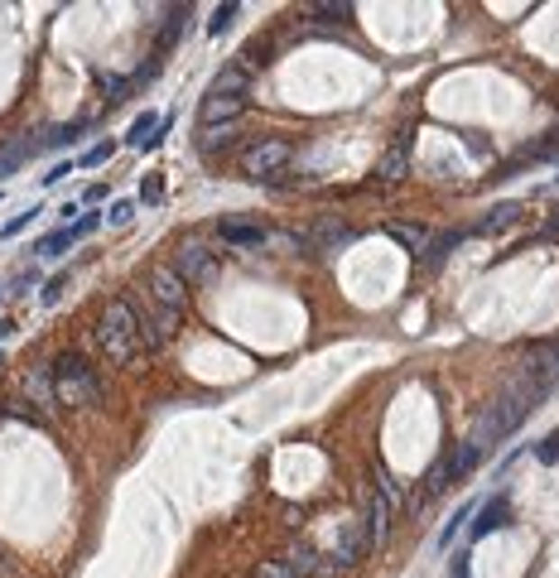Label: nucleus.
Wrapping results in <instances>:
<instances>
[{
	"mask_svg": "<svg viewBox=\"0 0 559 578\" xmlns=\"http://www.w3.org/2000/svg\"><path fill=\"white\" fill-rule=\"evenodd\" d=\"M521 217H526V207H521V203H497L492 213H487V217L478 222V227H472V236H501V232H511Z\"/></svg>",
	"mask_w": 559,
	"mask_h": 578,
	"instance_id": "16",
	"label": "nucleus"
},
{
	"mask_svg": "<svg viewBox=\"0 0 559 578\" xmlns=\"http://www.w3.org/2000/svg\"><path fill=\"white\" fill-rule=\"evenodd\" d=\"M256 578H299V573L289 569L285 559H261V569H256Z\"/></svg>",
	"mask_w": 559,
	"mask_h": 578,
	"instance_id": "33",
	"label": "nucleus"
},
{
	"mask_svg": "<svg viewBox=\"0 0 559 578\" xmlns=\"http://www.w3.org/2000/svg\"><path fill=\"white\" fill-rule=\"evenodd\" d=\"M501 526H511V501H507V491H497V497H487L478 501V520H472V535H492Z\"/></svg>",
	"mask_w": 559,
	"mask_h": 578,
	"instance_id": "14",
	"label": "nucleus"
},
{
	"mask_svg": "<svg viewBox=\"0 0 559 578\" xmlns=\"http://www.w3.org/2000/svg\"><path fill=\"white\" fill-rule=\"evenodd\" d=\"M236 135H242L236 125H213V131H198V135H193V150H198L203 164H222V160L236 150Z\"/></svg>",
	"mask_w": 559,
	"mask_h": 578,
	"instance_id": "11",
	"label": "nucleus"
},
{
	"mask_svg": "<svg viewBox=\"0 0 559 578\" xmlns=\"http://www.w3.org/2000/svg\"><path fill=\"white\" fill-rule=\"evenodd\" d=\"M554 135H559V131H554Z\"/></svg>",
	"mask_w": 559,
	"mask_h": 578,
	"instance_id": "45",
	"label": "nucleus"
},
{
	"mask_svg": "<svg viewBox=\"0 0 559 578\" xmlns=\"http://www.w3.org/2000/svg\"><path fill=\"white\" fill-rule=\"evenodd\" d=\"M39 213H44V203H34V207H24V213H20V217H10V222H5V227H0V242H10V236H20V232H24V227H30V222H34Z\"/></svg>",
	"mask_w": 559,
	"mask_h": 578,
	"instance_id": "29",
	"label": "nucleus"
},
{
	"mask_svg": "<svg viewBox=\"0 0 559 578\" xmlns=\"http://www.w3.org/2000/svg\"><path fill=\"white\" fill-rule=\"evenodd\" d=\"M135 217V198H121V203H111V213H106V222L111 227H125V222Z\"/></svg>",
	"mask_w": 559,
	"mask_h": 578,
	"instance_id": "34",
	"label": "nucleus"
},
{
	"mask_svg": "<svg viewBox=\"0 0 559 578\" xmlns=\"http://www.w3.org/2000/svg\"><path fill=\"white\" fill-rule=\"evenodd\" d=\"M217 242L222 246H236V251H246V246H265L270 242V232L261 227V222H217Z\"/></svg>",
	"mask_w": 559,
	"mask_h": 578,
	"instance_id": "13",
	"label": "nucleus"
},
{
	"mask_svg": "<svg viewBox=\"0 0 559 578\" xmlns=\"http://www.w3.org/2000/svg\"><path fill=\"white\" fill-rule=\"evenodd\" d=\"M39 154H44V135H15V140H5V145H0V183L5 179H15L24 164L30 160H39Z\"/></svg>",
	"mask_w": 559,
	"mask_h": 578,
	"instance_id": "9",
	"label": "nucleus"
},
{
	"mask_svg": "<svg viewBox=\"0 0 559 578\" xmlns=\"http://www.w3.org/2000/svg\"><path fill=\"white\" fill-rule=\"evenodd\" d=\"M96 227H102V213H82V217L73 222V227H68V236H73V246H78L82 236H92Z\"/></svg>",
	"mask_w": 559,
	"mask_h": 578,
	"instance_id": "31",
	"label": "nucleus"
},
{
	"mask_svg": "<svg viewBox=\"0 0 559 578\" xmlns=\"http://www.w3.org/2000/svg\"><path fill=\"white\" fill-rule=\"evenodd\" d=\"M82 131H92V116H73V121L53 125V131H44V150H63V145H73V140H82Z\"/></svg>",
	"mask_w": 559,
	"mask_h": 578,
	"instance_id": "22",
	"label": "nucleus"
},
{
	"mask_svg": "<svg viewBox=\"0 0 559 578\" xmlns=\"http://www.w3.org/2000/svg\"><path fill=\"white\" fill-rule=\"evenodd\" d=\"M73 169H78L73 160H59V164H49V174H39V179H44V188H53V183H63Z\"/></svg>",
	"mask_w": 559,
	"mask_h": 578,
	"instance_id": "36",
	"label": "nucleus"
},
{
	"mask_svg": "<svg viewBox=\"0 0 559 578\" xmlns=\"http://www.w3.org/2000/svg\"><path fill=\"white\" fill-rule=\"evenodd\" d=\"M140 203H150V207L164 203V179H160V174H150L145 183H140Z\"/></svg>",
	"mask_w": 559,
	"mask_h": 578,
	"instance_id": "32",
	"label": "nucleus"
},
{
	"mask_svg": "<svg viewBox=\"0 0 559 578\" xmlns=\"http://www.w3.org/2000/svg\"><path fill=\"white\" fill-rule=\"evenodd\" d=\"M309 15L324 24H353V5H314Z\"/></svg>",
	"mask_w": 559,
	"mask_h": 578,
	"instance_id": "30",
	"label": "nucleus"
},
{
	"mask_svg": "<svg viewBox=\"0 0 559 578\" xmlns=\"http://www.w3.org/2000/svg\"><path fill=\"white\" fill-rule=\"evenodd\" d=\"M145 289H150V299H155L164 314H184L188 308V285H184V275H179L174 265H155V271L145 275Z\"/></svg>",
	"mask_w": 559,
	"mask_h": 578,
	"instance_id": "6",
	"label": "nucleus"
},
{
	"mask_svg": "<svg viewBox=\"0 0 559 578\" xmlns=\"http://www.w3.org/2000/svg\"><path fill=\"white\" fill-rule=\"evenodd\" d=\"M536 458H540V463H559V434H550V439H540Z\"/></svg>",
	"mask_w": 559,
	"mask_h": 578,
	"instance_id": "37",
	"label": "nucleus"
},
{
	"mask_svg": "<svg viewBox=\"0 0 559 578\" xmlns=\"http://www.w3.org/2000/svg\"><path fill=\"white\" fill-rule=\"evenodd\" d=\"M289 160H295V150H289L285 140H270V135H265V140H251L236 164H242V179L270 183V188H275V183L289 174Z\"/></svg>",
	"mask_w": 559,
	"mask_h": 578,
	"instance_id": "4",
	"label": "nucleus"
},
{
	"mask_svg": "<svg viewBox=\"0 0 559 578\" xmlns=\"http://www.w3.org/2000/svg\"><path fill=\"white\" fill-rule=\"evenodd\" d=\"M193 24V5L184 0V5H170V20H155L150 30H155V59H170V53L179 49V39L188 34Z\"/></svg>",
	"mask_w": 559,
	"mask_h": 578,
	"instance_id": "8",
	"label": "nucleus"
},
{
	"mask_svg": "<svg viewBox=\"0 0 559 578\" xmlns=\"http://www.w3.org/2000/svg\"><path fill=\"white\" fill-rule=\"evenodd\" d=\"M82 203H87V207H96V203H106V183H92V188L82 193Z\"/></svg>",
	"mask_w": 559,
	"mask_h": 578,
	"instance_id": "39",
	"label": "nucleus"
},
{
	"mask_svg": "<svg viewBox=\"0 0 559 578\" xmlns=\"http://www.w3.org/2000/svg\"><path fill=\"white\" fill-rule=\"evenodd\" d=\"M468 516H478V501H468V506H458V511H454V520H449V526H444V535H439V545H444V549H449V545H454V535L468 526Z\"/></svg>",
	"mask_w": 559,
	"mask_h": 578,
	"instance_id": "27",
	"label": "nucleus"
},
{
	"mask_svg": "<svg viewBox=\"0 0 559 578\" xmlns=\"http://www.w3.org/2000/svg\"><path fill=\"white\" fill-rule=\"evenodd\" d=\"M367 526H362V535H367V545H381L386 540V530H390V497L386 491H371L367 497Z\"/></svg>",
	"mask_w": 559,
	"mask_h": 578,
	"instance_id": "15",
	"label": "nucleus"
},
{
	"mask_svg": "<svg viewBox=\"0 0 559 578\" xmlns=\"http://www.w3.org/2000/svg\"><path fill=\"white\" fill-rule=\"evenodd\" d=\"M63 289H68V275H53V280H44V294H39V299H44L49 308L63 299Z\"/></svg>",
	"mask_w": 559,
	"mask_h": 578,
	"instance_id": "35",
	"label": "nucleus"
},
{
	"mask_svg": "<svg viewBox=\"0 0 559 578\" xmlns=\"http://www.w3.org/2000/svg\"><path fill=\"white\" fill-rule=\"evenodd\" d=\"M468 236H472V232H439V236H435V242H429V246H425V256H419V265H425V271H439V265H444V261H449V256H454V251H458V246H463V242H468Z\"/></svg>",
	"mask_w": 559,
	"mask_h": 578,
	"instance_id": "18",
	"label": "nucleus"
},
{
	"mask_svg": "<svg viewBox=\"0 0 559 578\" xmlns=\"http://www.w3.org/2000/svg\"><path fill=\"white\" fill-rule=\"evenodd\" d=\"M0 294H5V280H0Z\"/></svg>",
	"mask_w": 559,
	"mask_h": 578,
	"instance_id": "43",
	"label": "nucleus"
},
{
	"mask_svg": "<svg viewBox=\"0 0 559 578\" xmlns=\"http://www.w3.org/2000/svg\"><path fill=\"white\" fill-rule=\"evenodd\" d=\"M0 198H5V188H0Z\"/></svg>",
	"mask_w": 559,
	"mask_h": 578,
	"instance_id": "44",
	"label": "nucleus"
},
{
	"mask_svg": "<svg viewBox=\"0 0 559 578\" xmlns=\"http://www.w3.org/2000/svg\"><path fill=\"white\" fill-rule=\"evenodd\" d=\"M170 265L184 275V285H207V280L217 275V251L207 246V242H198V236H188V242H179Z\"/></svg>",
	"mask_w": 559,
	"mask_h": 578,
	"instance_id": "5",
	"label": "nucleus"
},
{
	"mask_svg": "<svg viewBox=\"0 0 559 578\" xmlns=\"http://www.w3.org/2000/svg\"><path fill=\"white\" fill-rule=\"evenodd\" d=\"M478 463H482V448H478V444H472V439H468V444H458L454 454L444 458L435 472H429V491H444V487H458V482H468Z\"/></svg>",
	"mask_w": 559,
	"mask_h": 578,
	"instance_id": "7",
	"label": "nucleus"
},
{
	"mask_svg": "<svg viewBox=\"0 0 559 578\" xmlns=\"http://www.w3.org/2000/svg\"><path fill=\"white\" fill-rule=\"evenodd\" d=\"M49 381H53V400L59 405H96L102 400V376L82 352H59L49 362Z\"/></svg>",
	"mask_w": 559,
	"mask_h": 578,
	"instance_id": "2",
	"label": "nucleus"
},
{
	"mask_svg": "<svg viewBox=\"0 0 559 578\" xmlns=\"http://www.w3.org/2000/svg\"><path fill=\"white\" fill-rule=\"evenodd\" d=\"M540 400H545V396L530 386V381H516V386H507V390L492 400V410L478 419V429H472V444L487 454V448H497L501 439H511V434L526 425V415L536 410Z\"/></svg>",
	"mask_w": 559,
	"mask_h": 578,
	"instance_id": "1",
	"label": "nucleus"
},
{
	"mask_svg": "<svg viewBox=\"0 0 559 578\" xmlns=\"http://www.w3.org/2000/svg\"><path fill=\"white\" fill-rule=\"evenodd\" d=\"M207 92H217V96H246L251 92V73H246V68H236V63H227V68H217V78L207 82Z\"/></svg>",
	"mask_w": 559,
	"mask_h": 578,
	"instance_id": "19",
	"label": "nucleus"
},
{
	"mask_svg": "<svg viewBox=\"0 0 559 578\" xmlns=\"http://www.w3.org/2000/svg\"><path fill=\"white\" fill-rule=\"evenodd\" d=\"M270 63H275V44H270V39H251V44H246L242 53H236V68H246L251 78L265 73Z\"/></svg>",
	"mask_w": 559,
	"mask_h": 578,
	"instance_id": "20",
	"label": "nucleus"
},
{
	"mask_svg": "<svg viewBox=\"0 0 559 578\" xmlns=\"http://www.w3.org/2000/svg\"><path fill=\"white\" fill-rule=\"evenodd\" d=\"M63 251H73V236H68V227H59V232H49L44 242H39V256H49V261H59Z\"/></svg>",
	"mask_w": 559,
	"mask_h": 578,
	"instance_id": "26",
	"label": "nucleus"
},
{
	"mask_svg": "<svg viewBox=\"0 0 559 578\" xmlns=\"http://www.w3.org/2000/svg\"><path fill=\"white\" fill-rule=\"evenodd\" d=\"M449 578H472V555H454V573Z\"/></svg>",
	"mask_w": 559,
	"mask_h": 578,
	"instance_id": "38",
	"label": "nucleus"
},
{
	"mask_svg": "<svg viewBox=\"0 0 559 578\" xmlns=\"http://www.w3.org/2000/svg\"><path fill=\"white\" fill-rule=\"evenodd\" d=\"M309 242H314V256H328V251L353 246V242H357V232L347 227V222H338V217H324V222H314Z\"/></svg>",
	"mask_w": 559,
	"mask_h": 578,
	"instance_id": "12",
	"label": "nucleus"
},
{
	"mask_svg": "<svg viewBox=\"0 0 559 578\" xmlns=\"http://www.w3.org/2000/svg\"><path fill=\"white\" fill-rule=\"evenodd\" d=\"M160 125H164L160 111H145V116H135V121H131V135H125V145H131V150H160Z\"/></svg>",
	"mask_w": 559,
	"mask_h": 578,
	"instance_id": "17",
	"label": "nucleus"
},
{
	"mask_svg": "<svg viewBox=\"0 0 559 578\" xmlns=\"http://www.w3.org/2000/svg\"><path fill=\"white\" fill-rule=\"evenodd\" d=\"M554 362H559V343H554Z\"/></svg>",
	"mask_w": 559,
	"mask_h": 578,
	"instance_id": "42",
	"label": "nucleus"
},
{
	"mask_svg": "<svg viewBox=\"0 0 559 578\" xmlns=\"http://www.w3.org/2000/svg\"><path fill=\"white\" fill-rule=\"evenodd\" d=\"M96 347L106 352V362H131L140 352V328H135V308L125 299H111L102 314H96Z\"/></svg>",
	"mask_w": 559,
	"mask_h": 578,
	"instance_id": "3",
	"label": "nucleus"
},
{
	"mask_svg": "<svg viewBox=\"0 0 559 578\" xmlns=\"http://www.w3.org/2000/svg\"><path fill=\"white\" fill-rule=\"evenodd\" d=\"M10 333H15V323H10V318H0V343H5Z\"/></svg>",
	"mask_w": 559,
	"mask_h": 578,
	"instance_id": "41",
	"label": "nucleus"
},
{
	"mask_svg": "<svg viewBox=\"0 0 559 578\" xmlns=\"http://www.w3.org/2000/svg\"><path fill=\"white\" fill-rule=\"evenodd\" d=\"M236 15H242V5H236V0H227V5H217V10H213V20H207V34H213V39H222V34H227L232 24H236Z\"/></svg>",
	"mask_w": 559,
	"mask_h": 578,
	"instance_id": "25",
	"label": "nucleus"
},
{
	"mask_svg": "<svg viewBox=\"0 0 559 578\" xmlns=\"http://www.w3.org/2000/svg\"><path fill=\"white\" fill-rule=\"evenodd\" d=\"M540 242H559V207H554V213H550V222H545Z\"/></svg>",
	"mask_w": 559,
	"mask_h": 578,
	"instance_id": "40",
	"label": "nucleus"
},
{
	"mask_svg": "<svg viewBox=\"0 0 559 578\" xmlns=\"http://www.w3.org/2000/svg\"><path fill=\"white\" fill-rule=\"evenodd\" d=\"M96 87H102V96H106L111 106H116V102H125V96L135 92V82L121 78V73H96Z\"/></svg>",
	"mask_w": 559,
	"mask_h": 578,
	"instance_id": "24",
	"label": "nucleus"
},
{
	"mask_svg": "<svg viewBox=\"0 0 559 578\" xmlns=\"http://www.w3.org/2000/svg\"><path fill=\"white\" fill-rule=\"evenodd\" d=\"M111 154H116V140H96V145L87 150V154H82V169H102V164H111Z\"/></svg>",
	"mask_w": 559,
	"mask_h": 578,
	"instance_id": "28",
	"label": "nucleus"
},
{
	"mask_svg": "<svg viewBox=\"0 0 559 578\" xmlns=\"http://www.w3.org/2000/svg\"><path fill=\"white\" fill-rule=\"evenodd\" d=\"M405 169H410V154H405V140H396V145L386 150V160L376 164V179H381V183H400Z\"/></svg>",
	"mask_w": 559,
	"mask_h": 578,
	"instance_id": "23",
	"label": "nucleus"
},
{
	"mask_svg": "<svg viewBox=\"0 0 559 578\" xmlns=\"http://www.w3.org/2000/svg\"><path fill=\"white\" fill-rule=\"evenodd\" d=\"M390 236H396V242L405 246V251H410V256L419 261V256H425V246L429 242H435V236H429L425 227H419V222H390V227H386Z\"/></svg>",
	"mask_w": 559,
	"mask_h": 578,
	"instance_id": "21",
	"label": "nucleus"
},
{
	"mask_svg": "<svg viewBox=\"0 0 559 578\" xmlns=\"http://www.w3.org/2000/svg\"><path fill=\"white\" fill-rule=\"evenodd\" d=\"M251 96H217V92H207L203 102H198V131H213V125H236V116L246 111Z\"/></svg>",
	"mask_w": 559,
	"mask_h": 578,
	"instance_id": "10",
	"label": "nucleus"
}]
</instances>
